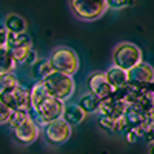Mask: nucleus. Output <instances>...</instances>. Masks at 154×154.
<instances>
[{
  "label": "nucleus",
  "mask_w": 154,
  "mask_h": 154,
  "mask_svg": "<svg viewBox=\"0 0 154 154\" xmlns=\"http://www.w3.org/2000/svg\"><path fill=\"white\" fill-rule=\"evenodd\" d=\"M29 116H31V111H11V116H9L6 125L11 128V131H12L14 128H17L20 123H23L25 120H26Z\"/></svg>",
  "instance_id": "obj_20"
},
{
  "label": "nucleus",
  "mask_w": 154,
  "mask_h": 154,
  "mask_svg": "<svg viewBox=\"0 0 154 154\" xmlns=\"http://www.w3.org/2000/svg\"><path fill=\"white\" fill-rule=\"evenodd\" d=\"M11 116V109L5 105V102L0 99V125H5L8 123V119Z\"/></svg>",
  "instance_id": "obj_22"
},
{
  "label": "nucleus",
  "mask_w": 154,
  "mask_h": 154,
  "mask_svg": "<svg viewBox=\"0 0 154 154\" xmlns=\"http://www.w3.org/2000/svg\"><path fill=\"white\" fill-rule=\"evenodd\" d=\"M105 74H106V79H108L111 88L114 89V93L119 91V89H123V88H126L128 85H130V75H128V71H125L119 66L112 65Z\"/></svg>",
  "instance_id": "obj_11"
},
{
  "label": "nucleus",
  "mask_w": 154,
  "mask_h": 154,
  "mask_svg": "<svg viewBox=\"0 0 154 154\" xmlns=\"http://www.w3.org/2000/svg\"><path fill=\"white\" fill-rule=\"evenodd\" d=\"M48 59L51 60V65H53L54 71L62 72V74L74 75L80 68L79 56H77V53L72 48H68V46L54 48Z\"/></svg>",
  "instance_id": "obj_2"
},
{
  "label": "nucleus",
  "mask_w": 154,
  "mask_h": 154,
  "mask_svg": "<svg viewBox=\"0 0 154 154\" xmlns=\"http://www.w3.org/2000/svg\"><path fill=\"white\" fill-rule=\"evenodd\" d=\"M49 97V93L43 82H34L29 88V100H31V111L37 109L43 102Z\"/></svg>",
  "instance_id": "obj_14"
},
{
  "label": "nucleus",
  "mask_w": 154,
  "mask_h": 154,
  "mask_svg": "<svg viewBox=\"0 0 154 154\" xmlns=\"http://www.w3.org/2000/svg\"><path fill=\"white\" fill-rule=\"evenodd\" d=\"M72 14L83 22H93L100 19L108 9L106 0H69Z\"/></svg>",
  "instance_id": "obj_4"
},
{
  "label": "nucleus",
  "mask_w": 154,
  "mask_h": 154,
  "mask_svg": "<svg viewBox=\"0 0 154 154\" xmlns=\"http://www.w3.org/2000/svg\"><path fill=\"white\" fill-rule=\"evenodd\" d=\"M86 86H88V91L94 94L96 97H99L100 100H105L114 94V89L111 88L106 79V74L102 71H94L89 74L86 80Z\"/></svg>",
  "instance_id": "obj_9"
},
{
  "label": "nucleus",
  "mask_w": 154,
  "mask_h": 154,
  "mask_svg": "<svg viewBox=\"0 0 154 154\" xmlns=\"http://www.w3.org/2000/svg\"><path fill=\"white\" fill-rule=\"evenodd\" d=\"M148 151H149V154H154V140H151V143L148 146Z\"/></svg>",
  "instance_id": "obj_24"
},
{
  "label": "nucleus",
  "mask_w": 154,
  "mask_h": 154,
  "mask_svg": "<svg viewBox=\"0 0 154 154\" xmlns=\"http://www.w3.org/2000/svg\"><path fill=\"white\" fill-rule=\"evenodd\" d=\"M29 69H31V75L34 82H43L48 75L54 72V68L51 65L49 59H38L32 66H29Z\"/></svg>",
  "instance_id": "obj_13"
},
{
  "label": "nucleus",
  "mask_w": 154,
  "mask_h": 154,
  "mask_svg": "<svg viewBox=\"0 0 154 154\" xmlns=\"http://www.w3.org/2000/svg\"><path fill=\"white\" fill-rule=\"evenodd\" d=\"M5 28L8 29V32L11 34H22V32H26V28H28V23L22 16L16 14V12H9V14L5 16L3 22Z\"/></svg>",
  "instance_id": "obj_12"
},
{
  "label": "nucleus",
  "mask_w": 154,
  "mask_h": 154,
  "mask_svg": "<svg viewBox=\"0 0 154 154\" xmlns=\"http://www.w3.org/2000/svg\"><path fill=\"white\" fill-rule=\"evenodd\" d=\"M130 75V83H145V85H151L154 83V68L149 63H139L137 66H134L131 71H128Z\"/></svg>",
  "instance_id": "obj_10"
},
{
  "label": "nucleus",
  "mask_w": 154,
  "mask_h": 154,
  "mask_svg": "<svg viewBox=\"0 0 154 154\" xmlns=\"http://www.w3.org/2000/svg\"><path fill=\"white\" fill-rule=\"evenodd\" d=\"M112 63L114 66H119L125 71H131L139 63H142V49L131 42H120L114 48Z\"/></svg>",
  "instance_id": "obj_3"
},
{
  "label": "nucleus",
  "mask_w": 154,
  "mask_h": 154,
  "mask_svg": "<svg viewBox=\"0 0 154 154\" xmlns=\"http://www.w3.org/2000/svg\"><path fill=\"white\" fill-rule=\"evenodd\" d=\"M19 66V63L16 62L14 56L11 54V51L8 48L0 49V74H9L14 72Z\"/></svg>",
  "instance_id": "obj_18"
},
{
  "label": "nucleus",
  "mask_w": 154,
  "mask_h": 154,
  "mask_svg": "<svg viewBox=\"0 0 154 154\" xmlns=\"http://www.w3.org/2000/svg\"><path fill=\"white\" fill-rule=\"evenodd\" d=\"M8 29L5 28L3 23H0V49L6 48V42H8Z\"/></svg>",
  "instance_id": "obj_23"
},
{
  "label": "nucleus",
  "mask_w": 154,
  "mask_h": 154,
  "mask_svg": "<svg viewBox=\"0 0 154 154\" xmlns=\"http://www.w3.org/2000/svg\"><path fill=\"white\" fill-rule=\"evenodd\" d=\"M6 48L14 53L19 49H25V48H32V40L28 35V32H22V34H8V42H6Z\"/></svg>",
  "instance_id": "obj_16"
},
{
  "label": "nucleus",
  "mask_w": 154,
  "mask_h": 154,
  "mask_svg": "<svg viewBox=\"0 0 154 154\" xmlns=\"http://www.w3.org/2000/svg\"><path fill=\"white\" fill-rule=\"evenodd\" d=\"M71 134H72V126L68 125L63 119L53 120L42 126V136L45 139V142L53 146H59L68 142Z\"/></svg>",
  "instance_id": "obj_6"
},
{
  "label": "nucleus",
  "mask_w": 154,
  "mask_h": 154,
  "mask_svg": "<svg viewBox=\"0 0 154 154\" xmlns=\"http://www.w3.org/2000/svg\"><path fill=\"white\" fill-rule=\"evenodd\" d=\"M17 85H20L17 75L14 72H9V74H0V96L11 91L12 88H16Z\"/></svg>",
  "instance_id": "obj_19"
},
{
  "label": "nucleus",
  "mask_w": 154,
  "mask_h": 154,
  "mask_svg": "<svg viewBox=\"0 0 154 154\" xmlns=\"http://www.w3.org/2000/svg\"><path fill=\"white\" fill-rule=\"evenodd\" d=\"M85 116H86V112L79 106V103H66L62 119L65 120L68 125L75 126V125H79V123L83 122Z\"/></svg>",
  "instance_id": "obj_15"
},
{
  "label": "nucleus",
  "mask_w": 154,
  "mask_h": 154,
  "mask_svg": "<svg viewBox=\"0 0 154 154\" xmlns=\"http://www.w3.org/2000/svg\"><path fill=\"white\" fill-rule=\"evenodd\" d=\"M65 102H62L59 99H54V97H48L43 103L38 106L37 109L31 111L34 120L40 125V128L53 120H57V119H62L63 116V111H65Z\"/></svg>",
  "instance_id": "obj_5"
},
{
  "label": "nucleus",
  "mask_w": 154,
  "mask_h": 154,
  "mask_svg": "<svg viewBox=\"0 0 154 154\" xmlns=\"http://www.w3.org/2000/svg\"><path fill=\"white\" fill-rule=\"evenodd\" d=\"M77 103H79V106H80L86 114H94V112H99L102 100L88 91V93H85V94L80 96V99H79V102H77Z\"/></svg>",
  "instance_id": "obj_17"
},
{
  "label": "nucleus",
  "mask_w": 154,
  "mask_h": 154,
  "mask_svg": "<svg viewBox=\"0 0 154 154\" xmlns=\"http://www.w3.org/2000/svg\"><path fill=\"white\" fill-rule=\"evenodd\" d=\"M43 85L46 86L51 97L59 99L62 102H65V103L75 93V82L72 79V75L62 74L57 71H54L51 75H48L43 80Z\"/></svg>",
  "instance_id": "obj_1"
},
{
  "label": "nucleus",
  "mask_w": 154,
  "mask_h": 154,
  "mask_svg": "<svg viewBox=\"0 0 154 154\" xmlns=\"http://www.w3.org/2000/svg\"><path fill=\"white\" fill-rule=\"evenodd\" d=\"M40 133H42V128L34 120L32 114L23 123H20L17 128L12 130L14 140L17 143H20V145H31V143H34L35 140L38 139V136H40Z\"/></svg>",
  "instance_id": "obj_8"
},
{
  "label": "nucleus",
  "mask_w": 154,
  "mask_h": 154,
  "mask_svg": "<svg viewBox=\"0 0 154 154\" xmlns=\"http://www.w3.org/2000/svg\"><path fill=\"white\" fill-rule=\"evenodd\" d=\"M5 105L11 111H31V100H29V88L17 85L11 91L0 96Z\"/></svg>",
  "instance_id": "obj_7"
},
{
  "label": "nucleus",
  "mask_w": 154,
  "mask_h": 154,
  "mask_svg": "<svg viewBox=\"0 0 154 154\" xmlns=\"http://www.w3.org/2000/svg\"><path fill=\"white\" fill-rule=\"evenodd\" d=\"M106 2H108V8L112 9H123L134 5V0H106Z\"/></svg>",
  "instance_id": "obj_21"
}]
</instances>
